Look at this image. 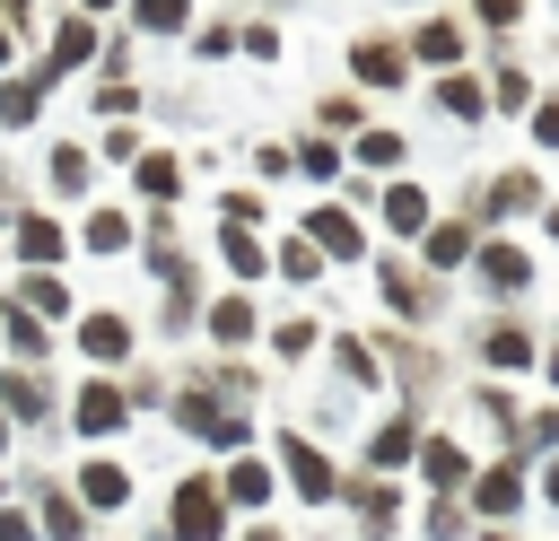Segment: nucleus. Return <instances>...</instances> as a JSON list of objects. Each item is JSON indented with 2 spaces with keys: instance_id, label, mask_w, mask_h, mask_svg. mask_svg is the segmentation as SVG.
Listing matches in <instances>:
<instances>
[{
  "instance_id": "nucleus-1",
  "label": "nucleus",
  "mask_w": 559,
  "mask_h": 541,
  "mask_svg": "<svg viewBox=\"0 0 559 541\" xmlns=\"http://www.w3.org/2000/svg\"><path fill=\"white\" fill-rule=\"evenodd\" d=\"M227 532V489L218 480H175L166 497V541H218Z\"/></svg>"
},
{
  "instance_id": "nucleus-2",
  "label": "nucleus",
  "mask_w": 559,
  "mask_h": 541,
  "mask_svg": "<svg viewBox=\"0 0 559 541\" xmlns=\"http://www.w3.org/2000/svg\"><path fill=\"white\" fill-rule=\"evenodd\" d=\"M280 462H288V480H297L306 497H341V471H332V454H323L314 436L288 428V436H280Z\"/></svg>"
},
{
  "instance_id": "nucleus-3",
  "label": "nucleus",
  "mask_w": 559,
  "mask_h": 541,
  "mask_svg": "<svg viewBox=\"0 0 559 541\" xmlns=\"http://www.w3.org/2000/svg\"><path fill=\"white\" fill-rule=\"evenodd\" d=\"M349 70H358L367 87H402V79H411V44H393V35H358V44H349Z\"/></svg>"
},
{
  "instance_id": "nucleus-4",
  "label": "nucleus",
  "mask_w": 559,
  "mask_h": 541,
  "mask_svg": "<svg viewBox=\"0 0 559 541\" xmlns=\"http://www.w3.org/2000/svg\"><path fill=\"white\" fill-rule=\"evenodd\" d=\"M70 419H79V436H114V428L131 419V393L96 375V384H79V410H70Z\"/></svg>"
},
{
  "instance_id": "nucleus-5",
  "label": "nucleus",
  "mask_w": 559,
  "mask_h": 541,
  "mask_svg": "<svg viewBox=\"0 0 559 541\" xmlns=\"http://www.w3.org/2000/svg\"><path fill=\"white\" fill-rule=\"evenodd\" d=\"M61 253H70V236H61V218H44V209H26V218H17V262H26V270H52Z\"/></svg>"
},
{
  "instance_id": "nucleus-6",
  "label": "nucleus",
  "mask_w": 559,
  "mask_h": 541,
  "mask_svg": "<svg viewBox=\"0 0 559 541\" xmlns=\"http://www.w3.org/2000/svg\"><path fill=\"white\" fill-rule=\"evenodd\" d=\"M306 236H314V244H323L332 262H349V253L367 244V236H358V218H349L341 201H323V209H306Z\"/></svg>"
},
{
  "instance_id": "nucleus-7",
  "label": "nucleus",
  "mask_w": 559,
  "mask_h": 541,
  "mask_svg": "<svg viewBox=\"0 0 559 541\" xmlns=\"http://www.w3.org/2000/svg\"><path fill=\"white\" fill-rule=\"evenodd\" d=\"M201 323H210V340H218V349H245V340L262 332V314H253V297H245V288H236V297H218Z\"/></svg>"
},
{
  "instance_id": "nucleus-8",
  "label": "nucleus",
  "mask_w": 559,
  "mask_h": 541,
  "mask_svg": "<svg viewBox=\"0 0 559 541\" xmlns=\"http://www.w3.org/2000/svg\"><path fill=\"white\" fill-rule=\"evenodd\" d=\"M79 349H87L96 366H122V358H131V323H122V314H87V323H79Z\"/></svg>"
},
{
  "instance_id": "nucleus-9",
  "label": "nucleus",
  "mask_w": 559,
  "mask_h": 541,
  "mask_svg": "<svg viewBox=\"0 0 559 541\" xmlns=\"http://www.w3.org/2000/svg\"><path fill=\"white\" fill-rule=\"evenodd\" d=\"M437 113H445V122H489V96H480V79L445 70V79H437Z\"/></svg>"
},
{
  "instance_id": "nucleus-10",
  "label": "nucleus",
  "mask_w": 559,
  "mask_h": 541,
  "mask_svg": "<svg viewBox=\"0 0 559 541\" xmlns=\"http://www.w3.org/2000/svg\"><path fill=\"white\" fill-rule=\"evenodd\" d=\"M376 279H384V297H393V305H402V314H411V323H428V314H437V288H428V279H419V270H402V262H384V270H376Z\"/></svg>"
},
{
  "instance_id": "nucleus-11",
  "label": "nucleus",
  "mask_w": 559,
  "mask_h": 541,
  "mask_svg": "<svg viewBox=\"0 0 559 541\" xmlns=\"http://www.w3.org/2000/svg\"><path fill=\"white\" fill-rule=\"evenodd\" d=\"M0 410H9V419H44V410H52V384L26 375V366H9V375H0Z\"/></svg>"
},
{
  "instance_id": "nucleus-12",
  "label": "nucleus",
  "mask_w": 559,
  "mask_h": 541,
  "mask_svg": "<svg viewBox=\"0 0 559 541\" xmlns=\"http://www.w3.org/2000/svg\"><path fill=\"white\" fill-rule=\"evenodd\" d=\"M419 471H428V489H463V480H472V454H463L454 436H428V445H419Z\"/></svg>"
},
{
  "instance_id": "nucleus-13",
  "label": "nucleus",
  "mask_w": 559,
  "mask_h": 541,
  "mask_svg": "<svg viewBox=\"0 0 559 541\" xmlns=\"http://www.w3.org/2000/svg\"><path fill=\"white\" fill-rule=\"evenodd\" d=\"M384 227L393 236H428V192L419 183H384Z\"/></svg>"
},
{
  "instance_id": "nucleus-14",
  "label": "nucleus",
  "mask_w": 559,
  "mask_h": 541,
  "mask_svg": "<svg viewBox=\"0 0 559 541\" xmlns=\"http://www.w3.org/2000/svg\"><path fill=\"white\" fill-rule=\"evenodd\" d=\"M480 358H489V366H533V332H524V323H507V314H498V323H489V332H480Z\"/></svg>"
},
{
  "instance_id": "nucleus-15",
  "label": "nucleus",
  "mask_w": 559,
  "mask_h": 541,
  "mask_svg": "<svg viewBox=\"0 0 559 541\" xmlns=\"http://www.w3.org/2000/svg\"><path fill=\"white\" fill-rule=\"evenodd\" d=\"M79 497H87V506H105V515H114V506H122V497H131V471H122V462H79Z\"/></svg>"
},
{
  "instance_id": "nucleus-16",
  "label": "nucleus",
  "mask_w": 559,
  "mask_h": 541,
  "mask_svg": "<svg viewBox=\"0 0 559 541\" xmlns=\"http://www.w3.org/2000/svg\"><path fill=\"white\" fill-rule=\"evenodd\" d=\"M515 497H524V462H498V471L472 480V506H480V515H507Z\"/></svg>"
},
{
  "instance_id": "nucleus-17",
  "label": "nucleus",
  "mask_w": 559,
  "mask_h": 541,
  "mask_svg": "<svg viewBox=\"0 0 559 541\" xmlns=\"http://www.w3.org/2000/svg\"><path fill=\"white\" fill-rule=\"evenodd\" d=\"M35 113H44V70H17V79L0 87V122H9V131H26Z\"/></svg>"
},
{
  "instance_id": "nucleus-18",
  "label": "nucleus",
  "mask_w": 559,
  "mask_h": 541,
  "mask_svg": "<svg viewBox=\"0 0 559 541\" xmlns=\"http://www.w3.org/2000/svg\"><path fill=\"white\" fill-rule=\"evenodd\" d=\"M411 52H419V61H463V17H419Z\"/></svg>"
},
{
  "instance_id": "nucleus-19",
  "label": "nucleus",
  "mask_w": 559,
  "mask_h": 541,
  "mask_svg": "<svg viewBox=\"0 0 559 541\" xmlns=\"http://www.w3.org/2000/svg\"><path fill=\"white\" fill-rule=\"evenodd\" d=\"M419 244H428V270H463V262H472V253H480V244H472V227H463V218H454V227H428V236H419Z\"/></svg>"
},
{
  "instance_id": "nucleus-20",
  "label": "nucleus",
  "mask_w": 559,
  "mask_h": 541,
  "mask_svg": "<svg viewBox=\"0 0 559 541\" xmlns=\"http://www.w3.org/2000/svg\"><path fill=\"white\" fill-rule=\"evenodd\" d=\"M480 279L507 297V288H524V279H533V253H515V244H480Z\"/></svg>"
},
{
  "instance_id": "nucleus-21",
  "label": "nucleus",
  "mask_w": 559,
  "mask_h": 541,
  "mask_svg": "<svg viewBox=\"0 0 559 541\" xmlns=\"http://www.w3.org/2000/svg\"><path fill=\"white\" fill-rule=\"evenodd\" d=\"M87 52H96V26H87V17H70V26L52 35V61H44V79H52V70H79Z\"/></svg>"
},
{
  "instance_id": "nucleus-22",
  "label": "nucleus",
  "mask_w": 559,
  "mask_h": 541,
  "mask_svg": "<svg viewBox=\"0 0 559 541\" xmlns=\"http://www.w3.org/2000/svg\"><path fill=\"white\" fill-rule=\"evenodd\" d=\"M218 253H227V270H236L245 288H253V279H262V262H271V253H262V244H253L245 227H218Z\"/></svg>"
},
{
  "instance_id": "nucleus-23",
  "label": "nucleus",
  "mask_w": 559,
  "mask_h": 541,
  "mask_svg": "<svg viewBox=\"0 0 559 541\" xmlns=\"http://www.w3.org/2000/svg\"><path fill=\"white\" fill-rule=\"evenodd\" d=\"M131 17H140V35H183L192 0H131Z\"/></svg>"
},
{
  "instance_id": "nucleus-24",
  "label": "nucleus",
  "mask_w": 559,
  "mask_h": 541,
  "mask_svg": "<svg viewBox=\"0 0 559 541\" xmlns=\"http://www.w3.org/2000/svg\"><path fill=\"white\" fill-rule=\"evenodd\" d=\"M140 192H148V201H175V192H183V166H175L166 148H148V157H140Z\"/></svg>"
},
{
  "instance_id": "nucleus-25",
  "label": "nucleus",
  "mask_w": 559,
  "mask_h": 541,
  "mask_svg": "<svg viewBox=\"0 0 559 541\" xmlns=\"http://www.w3.org/2000/svg\"><path fill=\"white\" fill-rule=\"evenodd\" d=\"M0 323H9V349H17V358H35V366H44V349H52V340H44V323H35V305H9V314H0Z\"/></svg>"
},
{
  "instance_id": "nucleus-26",
  "label": "nucleus",
  "mask_w": 559,
  "mask_h": 541,
  "mask_svg": "<svg viewBox=\"0 0 559 541\" xmlns=\"http://www.w3.org/2000/svg\"><path fill=\"white\" fill-rule=\"evenodd\" d=\"M218 489H227L236 506H271V471H262V462H227V480H218Z\"/></svg>"
},
{
  "instance_id": "nucleus-27",
  "label": "nucleus",
  "mask_w": 559,
  "mask_h": 541,
  "mask_svg": "<svg viewBox=\"0 0 559 541\" xmlns=\"http://www.w3.org/2000/svg\"><path fill=\"white\" fill-rule=\"evenodd\" d=\"M17 305H35V314H70V288H61L52 270H26V288H17Z\"/></svg>"
},
{
  "instance_id": "nucleus-28",
  "label": "nucleus",
  "mask_w": 559,
  "mask_h": 541,
  "mask_svg": "<svg viewBox=\"0 0 559 541\" xmlns=\"http://www.w3.org/2000/svg\"><path fill=\"white\" fill-rule=\"evenodd\" d=\"M52 192H61V201L87 192V148H52Z\"/></svg>"
},
{
  "instance_id": "nucleus-29",
  "label": "nucleus",
  "mask_w": 559,
  "mask_h": 541,
  "mask_svg": "<svg viewBox=\"0 0 559 541\" xmlns=\"http://www.w3.org/2000/svg\"><path fill=\"white\" fill-rule=\"evenodd\" d=\"M122 244H131V218L122 209H96L87 218V253H122Z\"/></svg>"
},
{
  "instance_id": "nucleus-30",
  "label": "nucleus",
  "mask_w": 559,
  "mask_h": 541,
  "mask_svg": "<svg viewBox=\"0 0 559 541\" xmlns=\"http://www.w3.org/2000/svg\"><path fill=\"white\" fill-rule=\"evenodd\" d=\"M402 454H411V419H393V428H376V436H367V462H376V471H393Z\"/></svg>"
},
{
  "instance_id": "nucleus-31",
  "label": "nucleus",
  "mask_w": 559,
  "mask_h": 541,
  "mask_svg": "<svg viewBox=\"0 0 559 541\" xmlns=\"http://www.w3.org/2000/svg\"><path fill=\"white\" fill-rule=\"evenodd\" d=\"M44 524H52V541H87V515H79L61 489H44Z\"/></svg>"
},
{
  "instance_id": "nucleus-32",
  "label": "nucleus",
  "mask_w": 559,
  "mask_h": 541,
  "mask_svg": "<svg viewBox=\"0 0 559 541\" xmlns=\"http://www.w3.org/2000/svg\"><path fill=\"white\" fill-rule=\"evenodd\" d=\"M533 201H542L533 175H498V183H489V209H533Z\"/></svg>"
},
{
  "instance_id": "nucleus-33",
  "label": "nucleus",
  "mask_w": 559,
  "mask_h": 541,
  "mask_svg": "<svg viewBox=\"0 0 559 541\" xmlns=\"http://www.w3.org/2000/svg\"><path fill=\"white\" fill-rule=\"evenodd\" d=\"M297 166H306V175H314V183H332V175H341V148H332V140H314V131H306V148H297Z\"/></svg>"
},
{
  "instance_id": "nucleus-34",
  "label": "nucleus",
  "mask_w": 559,
  "mask_h": 541,
  "mask_svg": "<svg viewBox=\"0 0 559 541\" xmlns=\"http://www.w3.org/2000/svg\"><path fill=\"white\" fill-rule=\"evenodd\" d=\"M280 270H288V279H314V270H323L314 236H288V244H280Z\"/></svg>"
},
{
  "instance_id": "nucleus-35",
  "label": "nucleus",
  "mask_w": 559,
  "mask_h": 541,
  "mask_svg": "<svg viewBox=\"0 0 559 541\" xmlns=\"http://www.w3.org/2000/svg\"><path fill=\"white\" fill-rule=\"evenodd\" d=\"M463 532H472V515H463L454 497H437V506H428V541H463Z\"/></svg>"
},
{
  "instance_id": "nucleus-36",
  "label": "nucleus",
  "mask_w": 559,
  "mask_h": 541,
  "mask_svg": "<svg viewBox=\"0 0 559 541\" xmlns=\"http://www.w3.org/2000/svg\"><path fill=\"white\" fill-rule=\"evenodd\" d=\"M358 166H402V140L393 131H358Z\"/></svg>"
},
{
  "instance_id": "nucleus-37",
  "label": "nucleus",
  "mask_w": 559,
  "mask_h": 541,
  "mask_svg": "<svg viewBox=\"0 0 559 541\" xmlns=\"http://www.w3.org/2000/svg\"><path fill=\"white\" fill-rule=\"evenodd\" d=\"M314 122H323V131H358V96H323Z\"/></svg>"
},
{
  "instance_id": "nucleus-38",
  "label": "nucleus",
  "mask_w": 559,
  "mask_h": 541,
  "mask_svg": "<svg viewBox=\"0 0 559 541\" xmlns=\"http://www.w3.org/2000/svg\"><path fill=\"white\" fill-rule=\"evenodd\" d=\"M332 358L349 366V384H376V349H358V340H332Z\"/></svg>"
},
{
  "instance_id": "nucleus-39",
  "label": "nucleus",
  "mask_w": 559,
  "mask_h": 541,
  "mask_svg": "<svg viewBox=\"0 0 559 541\" xmlns=\"http://www.w3.org/2000/svg\"><path fill=\"white\" fill-rule=\"evenodd\" d=\"M480 26H524V0H472Z\"/></svg>"
},
{
  "instance_id": "nucleus-40",
  "label": "nucleus",
  "mask_w": 559,
  "mask_h": 541,
  "mask_svg": "<svg viewBox=\"0 0 559 541\" xmlns=\"http://www.w3.org/2000/svg\"><path fill=\"white\" fill-rule=\"evenodd\" d=\"M306 349H314V323H306V314H297V323H280V358H306Z\"/></svg>"
},
{
  "instance_id": "nucleus-41",
  "label": "nucleus",
  "mask_w": 559,
  "mask_h": 541,
  "mask_svg": "<svg viewBox=\"0 0 559 541\" xmlns=\"http://www.w3.org/2000/svg\"><path fill=\"white\" fill-rule=\"evenodd\" d=\"M245 52L253 61H280V26H245Z\"/></svg>"
},
{
  "instance_id": "nucleus-42",
  "label": "nucleus",
  "mask_w": 559,
  "mask_h": 541,
  "mask_svg": "<svg viewBox=\"0 0 559 541\" xmlns=\"http://www.w3.org/2000/svg\"><path fill=\"white\" fill-rule=\"evenodd\" d=\"M498 113H524V70H498Z\"/></svg>"
},
{
  "instance_id": "nucleus-43",
  "label": "nucleus",
  "mask_w": 559,
  "mask_h": 541,
  "mask_svg": "<svg viewBox=\"0 0 559 541\" xmlns=\"http://www.w3.org/2000/svg\"><path fill=\"white\" fill-rule=\"evenodd\" d=\"M533 140H550V148H559V96H550V105H533Z\"/></svg>"
},
{
  "instance_id": "nucleus-44",
  "label": "nucleus",
  "mask_w": 559,
  "mask_h": 541,
  "mask_svg": "<svg viewBox=\"0 0 559 541\" xmlns=\"http://www.w3.org/2000/svg\"><path fill=\"white\" fill-rule=\"evenodd\" d=\"M0 541H35V524H26L17 506H0Z\"/></svg>"
},
{
  "instance_id": "nucleus-45",
  "label": "nucleus",
  "mask_w": 559,
  "mask_h": 541,
  "mask_svg": "<svg viewBox=\"0 0 559 541\" xmlns=\"http://www.w3.org/2000/svg\"><path fill=\"white\" fill-rule=\"evenodd\" d=\"M245 541H280V532H271V524H253V532H245Z\"/></svg>"
},
{
  "instance_id": "nucleus-46",
  "label": "nucleus",
  "mask_w": 559,
  "mask_h": 541,
  "mask_svg": "<svg viewBox=\"0 0 559 541\" xmlns=\"http://www.w3.org/2000/svg\"><path fill=\"white\" fill-rule=\"evenodd\" d=\"M542 497H550V506H559V471H550V480H542Z\"/></svg>"
},
{
  "instance_id": "nucleus-47",
  "label": "nucleus",
  "mask_w": 559,
  "mask_h": 541,
  "mask_svg": "<svg viewBox=\"0 0 559 541\" xmlns=\"http://www.w3.org/2000/svg\"><path fill=\"white\" fill-rule=\"evenodd\" d=\"M0 70H9V17H0Z\"/></svg>"
},
{
  "instance_id": "nucleus-48",
  "label": "nucleus",
  "mask_w": 559,
  "mask_h": 541,
  "mask_svg": "<svg viewBox=\"0 0 559 541\" xmlns=\"http://www.w3.org/2000/svg\"><path fill=\"white\" fill-rule=\"evenodd\" d=\"M0 9H9V17H26V0H0Z\"/></svg>"
},
{
  "instance_id": "nucleus-49",
  "label": "nucleus",
  "mask_w": 559,
  "mask_h": 541,
  "mask_svg": "<svg viewBox=\"0 0 559 541\" xmlns=\"http://www.w3.org/2000/svg\"><path fill=\"white\" fill-rule=\"evenodd\" d=\"M0 454H9V410H0Z\"/></svg>"
},
{
  "instance_id": "nucleus-50",
  "label": "nucleus",
  "mask_w": 559,
  "mask_h": 541,
  "mask_svg": "<svg viewBox=\"0 0 559 541\" xmlns=\"http://www.w3.org/2000/svg\"><path fill=\"white\" fill-rule=\"evenodd\" d=\"M79 9H114V0H79Z\"/></svg>"
},
{
  "instance_id": "nucleus-51",
  "label": "nucleus",
  "mask_w": 559,
  "mask_h": 541,
  "mask_svg": "<svg viewBox=\"0 0 559 541\" xmlns=\"http://www.w3.org/2000/svg\"><path fill=\"white\" fill-rule=\"evenodd\" d=\"M550 384H559V358H550Z\"/></svg>"
},
{
  "instance_id": "nucleus-52",
  "label": "nucleus",
  "mask_w": 559,
  "mask_h": 541,
  "mask_svg": "<svg viewBox=\"0 0 559 541\" xmlns=\"http://www.w3.org/2000/svg\"><path fill=\"white\" fill-rule=\"evenodd\" d=\"M489 541H515V532H489Z\"/></svg>"
},
{
  "instance_id": "nucleus-53",
  "label": "nucleus",
  "mask_w": 559,
  "mask_h": 541,
  "mask_svg": "<svg viewBox=\"0 0 559 541\" xmlns=\"http://www.w3.org/2000/svg\"><path fill=\"white\" fill-rule=\"evenodd\" d=\"M550 236H559V209H550Z\"/></svg>"
}]
</instances>
